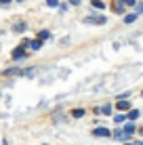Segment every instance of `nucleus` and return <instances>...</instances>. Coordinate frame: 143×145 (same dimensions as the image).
<instances>
[{
    "label": "nucleus",
    "instance_id": "28",
    "mask_svg": "<svg viewBox=\"0 0 143 145\" xmlns=\"http://www.w3.org/2000/svg\"><path fill=\"white\" fill-rule=\"evenodd\" d=\"M141 95H143V93H141Z\"/></svg>",
    "mask_w": 143,
    "mask_h": 145
},
{
    "label": "nucleus",
    "instance_id": "12",
    "mask_svg": "<svg viewBox=\"0 0 143 145\" xmlns=\"http://www.w3.org/2000/svg\"><path fill=\"white\" fill-rule=\"evenodd\" d=\"M135 131H137V126H135V124H131V122H129V124H124V133L129 135V137H131V135L135 133Z\"/></svg>",
    "mask_w": 143,
    "mask_h": 145
},
{
    "label": "nucleus",
    "instance_id": "3",
    "mask_svg": "<svg viewBox=\"0 0 143 145\" xmlns=\"http://www.w3.org/2000/svg\"><path fill=\"white\" fill-rule=\"evenodd\" d=\"M93 135H95V137H112V131H107V128H103V126H97L95 131H93Z\"/></svg>",
    "mask_w": 143,
    "mask_h": 145
},
{
    "label": "nucleus",
    "instance_id": "21",
    "mask_svg": "<svg viewBox=\"0 0 143 145\" xmlns=\"http://www.w3.org/2000/svg\"><path fill=\"white\" fill-rule=\"evenodd\" d=\"M135 8H137V15H141V13H143V2H139V4H135Z\"/></svg>",
    "mask_w": 143,
    "mask_h": 145
},
{
    "label": "nucleus",
    "instance_id": "26",
    "mask_svg": "<svg viewBox=\"0 0 143 145\" xmlns=\"http://www.w3.org/2000/svg\"><path fill=\"white\" fill-rule=\"evenodd\" d=\"M124 145H133V143H129V141H126V143H124Z\"/></svg>",
    "mask_w": 143,
    "mask_h": 145
},
{
    "label": "nucleus",
    "instance_id": "11",
    "mask_svg": "<svg viewBox=\"0 0 143 145\" xmlns=\"http://www.w3.org/2000/svg\"><path fill=\"white\" fill-rule=\"evenodd\" d=\"M91 7L95 8V11H103V8H105V2H101V0H93Z\"/></svg>",
    "mask_w": 143,
    "mask_h": 145
},
{
    "label": "nucleus",
    "instance_id": "15",
    "mask_svg": "<svg viewBox=\"0 0 143 145\" xmlns=\"http://www.w3.org/2000/svg\"><path fill=\"white\" fill-rule=\"evenodd\" d=\"M44 4H46V7H51V8H57V7H59V0H46Z\"/></svg>",
    "mask_w": 143,
    "mask_h": 145
},
{
    "label": "nucleus",
    "instance_id": "9",
    "mask_svg": "<svg viewBox=\"0 0 143 145\" xmlns=\"http://www.w3.org/2000/svg\"><path fill=\"white\" fill-rule=\"evenodd\" d=\"M139 116H141L139 109H129V116H126V120H131V122H133V120H137Z\"/></svg>",
    "mask_w": 143,
    "mask_h": 145
},
{
    "label": "nucleus",
    "instance_id": "25",
    "mask_svg": "<svg viewBox=\"0 0 143 145\" xmlns=\"http://www.w3.org/2000/svg\"><path fill=\"white\" fill-rule=\"evenodd\" d=\"M139 133H141V135H143V128H139Z\"/></svg>",
    "mask_w": 143,
    "mask_h": 145
},
{
    "label": "nucleus",
    "instance_id": "24",
    "mask_svg": "<svg viewBox=\"0 0 143 145\" xmlns=\"http://www.w3.org/2000/svg\"><path fill=\"white\" fill-rule=\"evenodd\" d=\"M133 145H143V141H137V143H133Z\"/></svg>",
    "mask_w": 143,
    "mask_h": 145
},
{
    "label": "nucleus",
    "instance_id": "8",
    "mask_svg": "<svg viewBox=\"0 0 143 145\" xmlns=\"http://www.w3.org/2000/svg\"><path fill=\"white\" fill-rule=\"evenodd\" d=\"M95 112H97V114H103V116H110V114H112V105H103V107H97Z\"/></svg>",
    "mask_w": 143,
    "mask_h": 145
},
{
    "label": "nucleus",
    "instance_id": "23",
    "mask_svg": "<svg viewBox=\"0 0 143 145\" xmlns=\"http://www.w3.org/2000/svg\"><path fill=\"white\" fill-rule=\"evenodd\" d=\"M11 2H13V0H0V7H8Z\"/></svg>",
    "mask_w": 143,
    "mask_h": 145
},
{
    "label": "nucleus",
    "instance_id": "7",
    "mask_svg": "<svg viewBox=\"0 0 143 145\" xmlns=\"http://www.w3.org/2000/svg\"><path fill=\"white\" fill-rule=\"evenodd\" d=\"M114 139H118V141H129V135H126L124 131H114Z\"/></svg>",
    "mask_w": 143,
    "mask_h": 145
},
{
    "label": "nucleus",
    "instance_id": "22",
    "mask_svg": "<svg viewBox=\"0 0 143 145\" xmlns=\"http://www.w3.org/2000/svg\"><path fill=\"white\" fill-rule=\"evenodd\" d=\"M122 2H124L126 7H135V4H137V0H122Z\"/></svg>",
    "mask_w": 143,
    "mask_h": 145
},
{
    "label": "nucleus",
    "instance_id": "19",
    "mask_svg": "<svg viewBox=\"0 0 143 145\" xmlns=\"http://www.w3.org/2000/svg\"><path fill=\"white\" fill-rule=\"evenodd\" d=\"M2 74H7V76H11V74H17V67H8V69H4Z\"/></svg>",
    "mask_w": 143,
    "mask_h": 145
},
{
    "label": "nucleus",
    "instance_id": "16",
    "mask_svg": "<svg viewBox=\"0 0 143 145\" xmlns=\"http://www.w3.org/2000/svg\"><path fill=\"white\" fill-rule=\"evenodd\" d=\"M72 116H74V118H82V116H84V109H74Z\"/></svg>",
    "mask_w": 143,
    "mask_h": 145
},
{
    "label": "nucleus",
    "instance_id": "1",
    "mask_svg": "<svg viewBox=\"0 0 143 145\" xmlns=\"http://www.w3.org/2000/svg\"><path fill=\"white\" fill-rule=\"evenodd\" d=\"M27 42H29V40H23L17 48H13V53H11V59H13V61H21V59L27 57Z\"/></svg>",
    "mask_w": 143,
    "mask_h": 145
},
{
    "label": "nucleus",
    "instance_id": "2",
    "mask_svg": "<svg viewBox=\"0 0 143 145\" xmlns=\"http://www.w3.org/2000/svg\"><path fill=\"white\" fill-rule=\"evenodd\" d=\"M84 23H88V25H103V23H107V19L103 15H91V17L84 19Z\"/></svg>",
    "mask_w": 143,
    "mask_h": 145
},
{
    "label": "nucleus",
    "instance_id": "4",
    "mask_svg": "<svg viewBox=\"0 0 143 145\" xmlns=\"http://www.w3.org/2000/svg\"><path fill=\"white\" fill-rule=\"evenodd\" d=\"M42 40H38V38H34V40H29V42H27V48H32V51H40V48H42Z\"/></svg>",
    "mask_w": 143,
    "mask_h": 145
},
{
    "label": "nucleus",
    "instance_id": "13",
    "mask_svg": "<svg viewBox=\"0 0 143 145\" xmlns=\"http://www.w3.org/2000/svg\"><path fill=\"white\" fill-rule=\"evenodd\" d=\"M137 17H139V15H137V13H131V15H124V23H133V21H137Z\"/></svg>",
    "mask_w": 143,
    "mask_h": 145
},
{
    "label": "nucleus",
    "instance_id": "17",
    "mask_svg": "<svg viewBox=\"0 0 143 145\" xmlns=\"http://www.w3.org/2000/svg\"><path fill=\"white\" fill-rule=\"evenodd\" d=\"M57 8H61V13H65L67 8H70V4H67V2H59V7H57Z\"/></svg>",
    "mask_w": 143,
    "mask_h": 145
},
{
    "label": "nucleus",
    "instance_id": "6",
    "mask_svg": "<svg viewBox=\"0 0 143 145\" xmlns=\"http://www.w3.org/2000/svg\"><path fill=\"white\" fill-rule=\"evenodd\" d=\"M25 29H27V23H25V21H17V23L13 25V32H15V34H23Z\"/></svg>",
    "mask_w": 143,
    "mask_h": 145
},
{
    "label": "nucleus",
    "instance_id": "10",
    "mask_svg": "<svg viewBox=\"0 0 143 145\" xmlns=\"http://www.w3.org/2000/svg\"><path fill=\"white\" fill-rule=\"evenodd\" d=\"M116 107L120 109V112H129V107H131V105L124 101V99H118V105H116Z\"/></svg>",
    "mask_w": 143,
    "mask_h": 145
},
{
    "label": "nucleus",
    "instance_id": "20",
    "mask_svg": "<svg viewBox=\"0 0 143 145\" xmlns=\"http://www.w3.org/2000/svg\"><path fill=\"white\" fill-rule=\"evenodd\" d=\"M80 2H82V0H67V4H70V7H80Z\"/></svg>",
    "mask_w": 143,
    "mask_h": 145
},
{
    "label": "nucleus",
    "instance_id": "5",
    "mask_svg": "<svg viewBox=\"0 0 143 145\" xmlns=\"http://www.w3.org/2000/svg\"><path fill=\"white\" fill-rule=\"evenodd\" d=\"M112 7H114V13L116 15H124V11H126V4L122 2V0H118L116 4H112Z\"/></svg>",
    "mask_w": 143,
    "mask_h": 145
},
{
    "label": "nucleus",
    "instance_id": "18",
    "mask_svg": "<svg viewBox=\"0 0 143 145\" xmlns=\"http://www.w3.org/2000/svg\"><path fill=\"white\" fill-rule=\"evenodd\" d=\"M114 120H116V124H120V122H124V120H126V116H124V114H118Z\"/></svg>",
    "mask_w": 143,
    "mask_h": 145
},
{
    "label": "nucleus",
    "instance_id": "27",
    "mask_svg": "<svg viewBox=\"0 0 143 145\" xmlns=\"http://www.w3.org/2000/svg\"><path fill=\"white\" fill-rule=\"evenodd\" d=\"M17 2H25V0H17Z\"/></svg>",
    "mask_w": 143,
    "mask_h": 145
},
{
    "label": "nucleus",
    "instance_id": "14",
    "mask_svg": "<svg viewBox=\"0 0 143 145\" xmlns=\"http://www.w3.org/2000/svg\"><path fill=\"white\" fill-rule=\"evenodd\" d=\"M48 38H51V32H48V29H42V32L38 34V40H42V42H44V40H48Z\"/></svg>",
    "mask_w": 143,
    "mask_h": 145
}]
</instances>
